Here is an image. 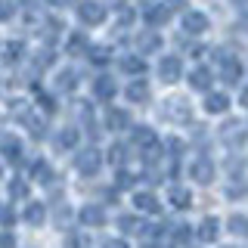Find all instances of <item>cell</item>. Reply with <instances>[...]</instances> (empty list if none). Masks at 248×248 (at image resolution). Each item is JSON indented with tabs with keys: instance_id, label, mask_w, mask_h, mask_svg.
<instances>
[{
	"instance_id": "8992f818",
	"label": "cell",
	"mask_w": 248,
	"mask_h": 248,
	"mask_svg": "<svg viewBox=\"0 0 248 248\" xmlns=\"http://www.w3.org/2000/svg\"><path fill=\"white\" fill-rule=\"evenodd\" d=\"M10 13H13V10H10V3H6V0H0V19H6Z\"/></svg>"
},
{
	"instance_id": "ba28073f",
	"label": "cell",
	"mask_w": 248,
	"mask_h": 248,
	"mask_svg": "<svg viewBox=\"0 0 248 248\" xmlns=\"http://www.w3.org/2000/svg\"><path fill=\"white\" fill-rule=\"evenodd\" d=\"M245 106H248V90H245Z\"/></svg>"
},
{
	"instance_id": "52a82bcc",
	"label": "cell",
	"mask_w": 248,
	"mask_h": 248,
	"mask_svg": "<svg viewBox=\"0 0 248 248\" xmlns=\"http://www.w3.org/2000/svg\"><path fill=\"white\" fill-rule=\"evenodd\" d=\"M196 84L202 87V84H208V72H196Z\"/></svg>"
},
{
	"instance_id": "5b68a950",
	"label": "cell",
	"mask_w": 248,
	"mask_h": 248,
	"mask_svg": "<svg viewBox=\"0 0 248 248\" xmlns=\"http://www.w3.org/2000/svg\"><path fill=\"white\" fill-rule=\"evenodd\" d=\"M16 242H13V236H6V232H3V236H0V248H13Z\"/></svg>"
},
{
	"instance_id": "6da1fadb",
	"label": "cell",
	"mask_w": 248,
	"mask_h": 248,
	"mask_svg": "<svg viewBox=\"0 0 248 248\" xmlns=\"http://www.w3.org/2000/svg\"><path fill=\"white\" fill-rule=\"evenodd\" d=\"M170 199H174V205H189V192H186V189H174Z\"/></svg>"
},
{
	"instance_id": "277c9868",
	"label": "cell",
	"mask_w": 248,
	"mask_h": 248,
	"mask_svg": "<svg viewBox=\"0 0 248 248\" xmlns=\"http://www.w3.org/2000/svg\"><path fill=\"white\" fill-rule=\"evenodd\" d=\"M214 227H217V223H214V220H208V223H202V236H205V239H214Z\"/></svg>"
},
{
	"instance_id": "3957f363",
	"label": "cell",
	"mask_w": 248,
	"mask_h": 248,
	"mask_svg": "<svg viewBox=\"0 0 248 248\" xmlns=\"http://www.w3.org/2000/svg\"><path fill=\"white\" fill-rule=\"evenodd\" d=\"M202 25H208L202 16H189V31H202Z\"/></svg>"
},
{
	"instance_id": "7a4b0ae2",
	"label": "cell",
	"mask_w": 248,
	"mask_h": 248,
	"mask_svg": "<svg viewBox=\"0 0 248 248\" xmlns=\"http://www.w3.org/2000/svg\"><path fill=\"white\" fill-rule=\"evenodd\" d=\"M196 177L199 180H211V165H196Z\"/></svg>"
}]
</instances>
